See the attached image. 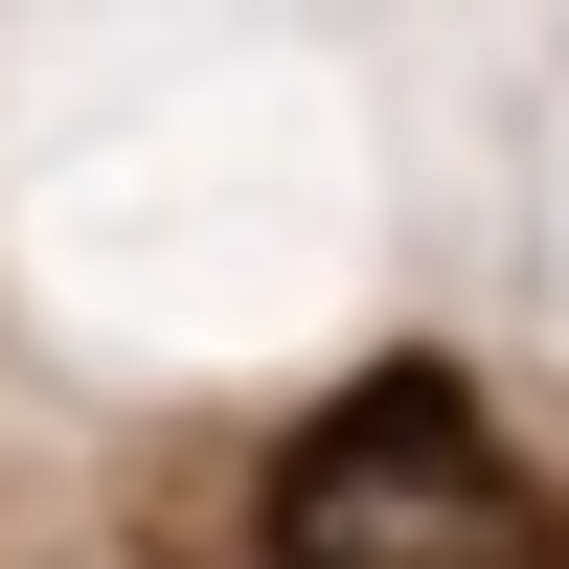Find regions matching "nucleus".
<instances>
[{
    "mask_svg": "<svg viewBox=\"0 0 569 569\" xmlns=\"http://www.w3.org/2000/svg\"><path fill=\"white\" fill-rule=\"evenodd\" d=\"M273 547H319V569H342V547H479L501 569V547H547V501L501 479L479 410L410 365V388H342L297 456H273Z\"/></svg>",
    "mask_w": 569,
    "mask_h": 569,
    "instance_id": "1",
    "label": "nucleus"
}]
</instances>
